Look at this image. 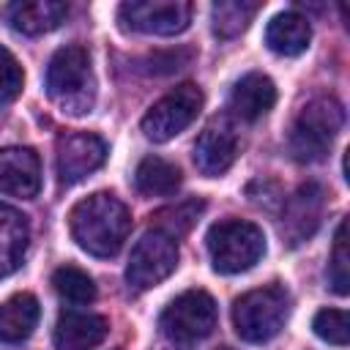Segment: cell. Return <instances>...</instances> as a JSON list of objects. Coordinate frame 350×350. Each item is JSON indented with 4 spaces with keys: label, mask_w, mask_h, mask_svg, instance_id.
Segmentation results:
<instances>
[{
    "label": "cell",
    "mask_w": 350,
    "mask_h": 350,
    "mask_svg": "<svg viewBox=\"0 0 350 350\" xmlns=\"http://www.w3.org/2000/svg\"><path fill=\"white\" fill-rule=\"evenodd\" d=\"M309 41H312L309 19L301 16L298 11H282L265 27L268 49L276 52V55H284V57H295V55L306 52Z\"/></svg>",
    "instance_id": "cell-18"
},
{
    "label": "cell",
    "mask_w": 350,
    "mask_h": 350,
    "mask_svg": "<svg viewBox=\"0 0 350 350\" xmlns=\"http://www.w3.org/2000/svg\"><path fill=\"white\" fill-rule=\"evenodd\" d=\"M208 254L213 271L219 273H243L265 254V235L254 221L243 219H221L216 221L208 235Z\"/></svg>",
    "instance_id": "cell-4"
},
{
    "label": "cell",
    "mask_w": 350,
    "mask_h": 350,
    "mask_svg": "<svg viewBox=\"0 0 350 350\" xmlns=\"http://www.w3.org/2000/svg\"><path fill=\"white\" fill-rule=\"evenodd\" d=\"M107 159V142L90 131H71L57 139V175L71 186L93 175Z\"/></svg>",
    "instance_id": "cell-10"
},
{
    "label": "cell",
    "mask_w": 350,
    "mask_h": 350,
    "mask_svg": "<svg viewBox=\"0 0 350 350\" xmlns=\"http://www.w3.org/2000/svg\"><path fill=\"white\" fill-rule=\"evenodd\" d=\"M290 314V295L282 284H265L243 293L232 306V323L243 342H268L273 339Z\"/></svg>",
    "instance_id": "cell-5"
},
{
    "label": "cell",
    "mask_w": 350,
    "mask_h": 350,
    "mask_svg": "<svg viewBox=\"0 0 350 350\" xmlns=\"http://www.w3.org/2000/svg\"><path fill=\"white\" fill-rule=\"evenodd\" d=\"M202 211H205V202H202V200H183V202H178V205H170V208L156 211V213L150 216V219H153L150 224H153L156 232H161V235L178 241V238H183V235L197 224V219H200Z\"/></svg>",
    "instance_id": "cell-21"
},
{
    "label": "cell",
    "mask_w": 350,
    "mask_h": 350,
    "mask_svg": "<svg viewBox=\"0 0 350 350\" xmlns=\"http://www.w3.org/2000/svg\"><path fill=\"white\" fill-rule=\"evenodd\" d=\"M153 350H186V345H180V342H172V339H164L161 345H156Z\"/></svg>",
    "instance_id": "cell-28"
},
{
    "label": "cell",
    "mask_w": 350,
    "mask_h": 350,
    "mask_svg": "<svg viewBox=\"0 0 350 350\" xmlns=\"http://www.w3.org/2000/svg\"><path fill=\"white\" fill-rule=\"evenodd\" d=\"M342 123H345V112L336 98H331V96L312 98L295 115V120L290 126L287 148H290L293 159L301 164L320 161L331 150Z\"/></svg>",
    "instance_id": "cell-3"
},
{
    "label": "cell",
    "mask_w": 350,
    "mask_h": 350,
    "mask_svg": "<svg viewBox=\"0 0 350 350\" xmlns=\"http://www.w3.org/2000/svg\"><path fill=\"white\" fill-rule=\"evenodd\" d=\"M216 350H232V347H216Z\"/></svg>",
    "instance_id": "cell-29"
},
{
    "label": "cell",
    "mask_w": 350,
    "mask_h": 350,
    "mask_svg": "<svg viewBox=\"0 0 350 350\" xmlns=\"http://www.w3.org/2000/svg\"><path fill=\"white\" fill-rule=\"evenodd\" d=\"M191 3L186 0H131L118 8L123 27L148 36H175L191 22Z\"/></svg>",
    "instance_id": "cell-9"
},
{
    "label": "cell",
    "mask_w": 350,
    "mask_h": 350,
    "mask_svg": "<svg viewBox=\"0 0 350 350\" xmlns=\"http://www.w3.org/2000/svg\"><path fill=\"white\" fill-rule=\"evenodd\" d=\"M68 230L79 249L93 257H115L129 238L131 213L109 191H96L68 211Z\"/></svg>",
    "instance_id": "cell-1"
},
{
    "label": "cell",
    "mask_w": 350,
    "mask_h": 350,
    "mask_svg": "<svg viewBox=\"0 0 350 350\" xmlns=\"http://www.w3.org/2000/svg\"><path fill=\"white\" fill-rule=\"evenodd\" d=\"M109 334V323L93 312H63L55 323V347L57 350H93Z\"/></svg>",
    "instance_id": "cell-15"
},
{
    "label": "cell",
    "mask_w": 350,
    "mask_h": 350,
    "mask_svg": "<svg viewBox=\"0 0 350 350\" xmlns=\"http://www.w3.org/2000/svg\"><path fill=\"white\" fill-rule=\"evenodd\" d=\"M328 276L331 284L339 295L350 293V249H347V219L339 221L336 235H334V249H331V262H328Z\"/></svg>",
    "instance_id": "cell-24"
},
{
    "label": "cell",
    "mask_w": 350,
    "mask_h": 350,
    "mask_svg": "<svg viewBox=\"0 0 350 350\" xmlns=\"http://www.w3.org/2000/svg\"><path fill=\"white\" fill-rule=\"evenodd\" d=\"M46 96L68 115L90 112L96 101V77L90 55L82 46H63L46 66Z\"/></svg>",
    "instance_id": "cell-2"
},
{
    "label": "cell",
    "mask_w": 350,
    "mask_h": 350,
    "mask_svg": "<svg viewBox=\"0 0 350 350\" xmlns=\"http://www.w3.org/2000/svg\"><path fill=\"white\" fill-rule=\"evenodd\" d=\"M323 205H325V194L317 183L298 186V191L284 205V221H282V232L290 241V246H298L314 235L323 216Z\"/></svg>",
    "instance_id": "cell-12"
},
{
    "label": "cell",
    "mask_w": 350,
    "mask_h": 350,
    "mask_svg": "<svg viewBox=\"0 0 350 350\" xmlns=\"http://www.w3.org/2000/svg\"><path fill=\"white\" fill-rule=\"evenodd\" d=\"M52 287L60 298L71 301V304H90L96 301V284L93 279L77 268V265H60L55 273H52Z\"/></svg>",
    "instance_id": "cell-23"
},
{
    "label": "cell",
    "mask_w": 350,
    "mask_h": 350,
    "mask_svg": "<svg viewBox=\"0 0 350 350\" xmlns=\"http://www.w3.org/2000/svg\"><path fill=\"white\" fill-rule=\"evenodd\" d=\"M22 85H25V71L19 60L0 44V104L14 101L22 93Z\"/></svg>",
    "instance_id": "cell-26"
},
{
    "label": "cell",
    "mask_w": 350,
    "mask_h": 350,
    "mask_svg": "<svg viewBox=\"0 0 350 350\" xmlns=\"http://www.w3.org/2000/svg\"><path fill=\"white\" fill-rule=\"evenodd\" d=\"M38 317H41V306L36 295L30 293L11 295L8 301L0 304V342H8V345L25 342L38 325Z\"/></svg>",
    "instance_id": "cell-19"
},
{
    "label": "cell",
    "mask_w": 350,
    "mask_h": 350,
    "mask_svg": "<svg viewBox=\"0 0 350 350\" xmlns=\"http://www.w3.org/2000/svg\"><path fill=\"white\" fill-rule=\"evenodd\" d=\"M202 101H205L202 90L194 82H183L167 96H161L145 112L139 129L150 142H167L194 123V118L202 109Z\"/></svg>",
    "instance_id": "cell-6"
},
{
    "label": "cell",
    "mask_w": 350,
    "mask_h": 350,
    "mask_svg": "<svg viewBox=\"0 0 350 350\" xmlns=\"http://www.w3.org/2000/svg\"><path fill=\"white\" fill-rule=\"evenodd\" d=\"M257 3H246V0H219L211 8V22H213V33L219 38H235L241 36L249 22L257 14Z\"/></svg>",
    "instance_id": "cell-22"
},
{
    "label": "cell",
    "mask_w": 350,
    "mask_h": 350,
    "mask_svg": "<svg viewBox=\"0 0 350 350\" xmlns=\"http://www.w3.org/2000/svg\"><path fill=\"white\" fill-rule=\"evenodd\" d=\"M27 243H30L27 216L0 202V279L14 273L22 265L27 254Z\"/></svg>",
    "instance_id": "cell-17"
},
{
    "label": "cell",
    "mask_w": 350,
    "mask_h": 350,
    "mask_svg": "<svg viewBox=\"0 0 350 350\" xmlns=\"http://www.w3.org/2000/svg\"><path fill=\"white\" fill-rule=\"evenodd\" d=\"M312 328L328 345L345 347L350 342V320L345 309H320L312 320Z\"/></svg>",
    "instance_id": "cell-25"
},
{
    "label": "cell",
    "mask_w": 350,
    "mask_h": 350,
    "mask_svg": "<svg viewBox=\"0 0 350 350\" xmlns=\"http://www.w3.org/2000/svg\"><path fill=\"white\" fill-rule=\"evenodd\" d=\"M159 328L167 339L180 345L202 339L216 328V301L205 290H186L164 306Z\"/></svg>",
    "instance_id": "cell-7"
},
{
    "label": "cell",
    "mask_w": 350,
    "mask_h": 350,
    "mask_svg": "<svg viewBox=\"0 0 350 350\" xmlns=\"http://www.w3.org/2000/svg\"><path fill=\"white\" fill-rule=\"evenodd\" d=\"M191 57H194V52H191V49H183V46H178V49H164V52H153V55L145 57L142 71H145V74H156V77L175 74V71H180L183 66H189Z\"/></svg>",
    "instance_id": "cell-27"
},
{
    "label": "cell",
    "mask_w": 350,
    "mask_h": 350,
    "mask_svg": "<svg viewBox=\"0 0 350 350\" xmlns=\"http://www.w3.org/2000/svg\"><path fill=\"white\" fill-rule=\"evenodd\" d=\"M0 14L16 33L41 36L55 30L68 16V5L60 0H16V3H5Z\"/></svg>",
    "instance_id": "cell-14"
},
{
    "label": "cell",
    "mask_w": 350,
    "mask_h": 350,
    "mask_svg": "<svg viewBox=\"0 0 350 350\" xmlns=\"http://www.w3.org/2000/svg\"><path fill=\"white\" fill-rule=\"evenodd\" d=\"M134 183L148 197H164L180 186V170L161 156H145L134 170Z\"/></svg>",
    "instance_id": "cell-20"
},
{
    "label": "cell",
    "mask_w": 350,
    "mask_h": 350,
    "mask_svg": "<svg viewBox=\"0 0 350 350\" xmlns=\"http://www.w3.org/2000/svg\"><path fill=\"white\" fill-rule=\"evenodd\" d=\"M178 268V241L150 230L145 232L129 257L126 279L134 290H150Z\"/></svg>",
    "instance_id": "cell-8"
},
{
    "label": "cell",
    "mask_w": 350,
    "mask_h": 350,
    "mask_svg": "<svg viewBox=\"0 0 350 350\" xmlns=\"http://www.w3.org/2000/svg\"><path fill=\"white\" fill-rule=\"evenodd\" d=\"M276 104V88L271 82V77L260 74V71H252V74H243L232 90H230V109L235 118L241 120H260L262 115H268Z\"/></svg>",
    "instance_id": "cell-16"
},
{
    "label": "cell",
    "mask_w": 350,
    "mask_h": 350,
    "mask_svg": "<svg viewBox=\"0 0 350 350\" xmlns=\"http://www.w3.org/2000/svg\"><path fill=\"white\" fill-rule=\"evenodd\" d=\"M41 189V161L30 148H0V191L11 197H36Z\"/></svg>",
    "instance_id": "cell-13"
},
{
    "label": "cell",
    "mask_w": 350,
    "mask_h": 350,
    "mask_svg": "<svg viewBox=\"0 0 350 350\" xmlns=\"http://www.w3.org/2000/svg\"><path fill=\"white\" fill-rule=\"evenodd\" d=\"M235 156H238V134L224 118L208 123L200 131V137L194 142V164L202 175L216 178V175L227 172L232 167Z\"/></svg>",
    "instance_id": "cell-11"
}]
</instances>
